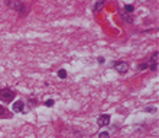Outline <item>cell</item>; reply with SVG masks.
<instances>
[{
    "label": "cell",
    "instance_id": "obj_4",
    "mask_svg": "<svg viewBox=\"0 0 159 138\" xmlns=\"http://www.w3.org/2000/svg\"><path fill=\"white\" fill-rule=\"evenodd\" d=\"M23 111H25V103L22 100H17V102L13 103V112L19 113V112H23Z\"/></svg>",
    "mask_w": 159,
    "mask_h": 138
},
{
    "label": "cell",
    "instance_id": "obj_6",
    "mask_svg": "<svg viewBox=\"0 0 159 138\" xmlns=\"http://www.w3.org/2000/svg\"><path fill=\"white\" fill-rule=\"evenodd\" d=\"M103 6H104V1H98V3L96 4V9H94V10H96V12H98V10H101V7H103Z\"/></svg>",
    "mask_w": 159,
    "mask_h": 138
},
{
    "label": "cell",
    "instance_id": "obj_2",
    "mask_svg": "<svg viewBox=\"0 0 159 138\" xmlns=\"http://www.w3.org/2000/svg\"><path fill=\"white\" fill-rule=\"evenodd\" d=\"M97 124L98 127H106L110 124V115H100L98 119H97Z\"/></svg>",
    "mask_w": 159,
    "mask_h": 138
},
{
    "label": "cell",
    "instance_id": "obj_9",
    "mask_svg": "<svg viewBox=\"0 0 159 138\" xmlns=\"http://www.w3.org/2000/svg\"><path fill=\"white\" fill-rule=\"evenodd\" d=\"M148 68V65L146 64H140L139 67H137V70H140V71H143V70H146Z\"/></svg>",
    "mask_w": 159,
    "mask_h": 138
},
{
    "label": "cell",
    "instance_id": "obj_1",
    "mask_svg": "<svg viewBox=\"0 0 159 138\" xmlns=\"http://www.w3.org/2000/svg\"><path fill=\"white\" fill-rule=\"evenodd\" d=\"M15 97V92L10 90V89H3L0 90V99L4 100V102H12Z\"/></svg>",
    "mask_w": 159,
    "mask_h": 138
},
{
    "label": "cell",
    "instance_id": "obj_10",
    "mask_svg": "<svg viewBox=\"0 0 159 138\" xmlns=\"http://www.w3.org/2000/svg\"><path fill=\"white\" fill-rule=\"evenodd\" d=\"M45 105L51 108V106H54V100H52V99H49V100H46V102H45Z\"/></svg>",
    "mask_w": 159,
    "mask_h": 138
},
{
    "label": "cell",
    "instance_id": "obj_8",
    "mask_svg": "<svg viewBox=\"0 0 159 138\" xmlns=\"http://www.w3.org/2000/svg\"><path fill=\"white\" fill-rule=\"evenodd\" d=\"M124 12H126V13H132V12H133V6H129V4L124 6Z\"/></svg>",
    "mask_w": 159,
    "mask_h": 138
},
{
    "label": "cell",
    "instance_id": "obj_3",
    "mask_svg": "<svg viewBox=\"0 0 159 138\" xmlns=\"http://www.w3.org/2000/svg\"><path fill=\"white\" fill-rule=\"evenodd\" d=\"M116 70L119 71L120 74H124V73H127V70H129V64L126 63V61H120L116 64Z\"/></svg>",
    "mask_w": 159,
    "mask_h": 138
},
{
    "label": "cell",
    "instance_id": "obj_5",
    "mask_svg": "<svg viewBox=\"0 0 159 138\" xmlns=\"http://www.w3.org/2000/svg\"><path fill=\"white\" fill-rule=\"evenodd\" d=\"M6 116H7V111L0 105V118H6Z\"/></svg>",
    "mask_w": 159,
    "mask_h": 138
},
{
    "label": "cell",
    "instance_id": "obj_11",
    "mask_svg": "<svg viewBox=\"0 0 159 138\" xmlns=\"http://www.w3.org/2000/svg\"><path fill=\"white\" fill-rule=\"evenodd\" d=\"M98 138H109V134H107V132H100Z\"/></svg>",
    "mask_w": 159,
    "mask_h": 138
},
{
    "label": "cell",
    "instance_id": "obj_7",
    "mask_svg": "<svg viewBox=\"0 0 159 138\" xmlns=\"http://www.w3.org/2000/svg\"><path fill=\"white\" fill-rule=\"evenodd\" d=\"M58 76H59L61 79H65V77H67V71H65V70H59V71H58Z\"/></svg>",
    "mask_w": 159,
    "mask_h": 138
}]
</instances>
